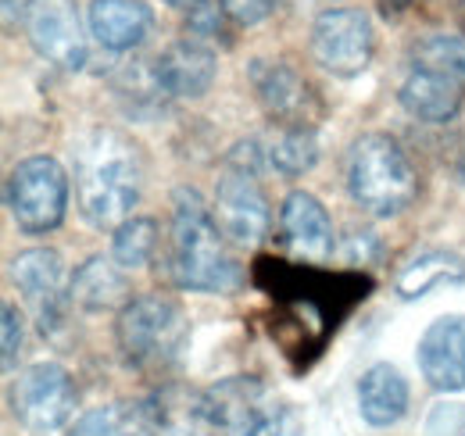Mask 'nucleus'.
<instances>
[{
	"instance_id": "nucleus-33",
	"label": "nucleus",
	"mask_w": 465,
	"mask_h": 436,
	"mask_svg": "<svg viewBox=\"0 0 465 436\" xmlns=\"http://www.w3.org/2000/svg\"><path fill=\"white\" fill-rule=\"evenodd\" d=\"M462 436H465V430H462Z\"/></svg>"
},
{
	"instance_id": "nucleus-12",
	"label": "nucleus",
	"mask_w": 465,
	"mask_h": 436,
	"mask_svg": "<svg viewBox=\"0 0 465 436\" xmlns=\"http://www.w3.org/2000/svg\"><path fill=\"white\" fill-rule=\"evenodd\" d=\"M262 397H265V386L254 376H230L201 390L197 415H201L204 436H240L265 415Z\"/></svg>"
},
{
	"instance_id": "nucleus-22",
	"label": "nucleus",
	"mask_w": 465,
	"mask_h": 436,
	"mask_svg": "<svg viewBox=\"0 0 465 436\" xmlns=\"http://www.w3.org/2000/svg\"><path fill=\"white\" fill-rule=\"evenodd\" d=\"M158 251V222L147 215L125 218L112 236V258L122 269H143Z\"/></svg>"
},
{
	"instance_id": "nucleus-8",
	"label": "nucleus",
	"mask_w": 465,
	"mask_h": 436,
	"mask_svg": "<svg viewBox=\"0 0 465 436\" xmlns=\"http://www.w3.org/2000/svg\"><path fill=\"white\" fill-rule=\"evenodd\" d=\"M25 33H29L33 51L44 61L58 64V68L75 72L90 57L75 0H29V7H25Z\"/></svg>"
},
{
	"instance_id": "nucleus-23",
	"label": "nucleus",
	"mask_w": 465,
	"mask_h": 436,
	"mask_svg": "<svg viewBox=\"0 0 465 436\" xmlns=\"http://www.w3.org/2000/svg\"><path fill=\"white\" fill-rule=\"evenodd\" d=\"M147 430L140 404H101L75 419L68 436H133Z\"/></svg>"
},
{
	"instance_id": "nucleus-21",
	"label": "nucleus",
	"mask_w": 465,
	"mask_h": 436,
	"mask_svg": "<svg viewBox=\"0 0 465 436\" xmlns=\"http://www.w3.org/2000/svg\"><path fill=\"white\" fill-rule=\"evenodd\" d=\"M265 158H269V164H272L280 175L297 179V175L312 172L315 162H319V136H315V129H312L308 122H301V125H283L280 136L272 140V147L265 151Z\"/></svg>"
},
{
	"instance_id": "nucleus-1",
	"label": "nucleus",
	"mask_w": 465,
	"mask_h": 436,
	"mask_svg": "<svg viewBox=\"0 0 465 436\" xmlns=\"http://www.w3.org/2000/svg\"><path fill=\"white\" fill-rule=\"evenodd\" d=\"M75 208L94 229H118L143 190V164L136 144L118 129H90L75 151Z\"/></svg>"
},
{
	"instance_id": "nucleus-2",
	"label": "nucleus",
	"mask_w": 465,
	"mask_h": 436,
	"mask_svg": "<svg viewBox=\"0 0 465 436\" xmlns=\"http://www.w3.org/2000/svg\"><path fill=\"white\" fill-rule=\"evenodd\" d=\"M169 272L179 290L193 293H232L240 286V265L226 251V236L197 190H179L173 201Z\"/></svg>"
},
{
	"instance_id": "nucleus-20",
	"label": "nucleus",
	"mask_w": 465,
	"mask_h": 436,
	"mask_svg": "<svg viewBox=\"0 0 465 436\" xmlns=\"http://www.w3.org/2000/svg\"><path fill=\"white\" fill-rule=\"evenodd\" d=\"M465 282V258L455 251H426L411 258L405 269L394 279V293L401 301H419L433 290L444 286H462Z\"/></svg>"
},
{
	"instance_id": "nucleus-27",
	"label": "nucleus",
	"mask_w": 465,
	"mask_h": 436,
	"mask_svg": "<svg viewBox=\"0 0 465 436\" xmlns=\"http://www.w3.org/2000/svg\"><path fill=\"white\" fill-rule=\"evenodd\" d=\"M219 4L236 25H258L280 7V0H219Z\"/></svg>"
},
{
	"instance_id": "nucleus-17",
	"label": "nucleus",
	"mask_w": 465,
	"mask_h": 436,
	"mask_svg": "<svg viewBox=\"0 0 465 436\" xmlns=\"http://www.w3.org/2000/svg\"><path fill=\"white\" fill-rule=\"evenodd\" d=\"M398 101L411 118H419L426 125H444L462 108V83H455L440 72H430L422 64H411V72L398 86Z\"/></svg>"
},
{
	"instance_id": "nucleus-5",
	"label": "nucleus",
	"mask_w": 465,
	"mask_h": 436,
	"mask_svg": "<svg viewBox=\"0 0 465 436\" xmlns=\"http://www.w3.org/2000/svg\"><path fill=\"white\" fill-rule=\"evenodd\" d=\"M7 212L25 236L54 233L68 212V172L51 154H33L7 175Z\"/></svg>"
},
{
	"instance_id": "nucleus-15",
	"label": "nucleus",
	"mask_w": 465,
	"mask_h": 436,
	"mask_svg": "<svg viewBox=\"0 0 465 436\" xmlns=\"http://www.w3.org/2000/svg\"><path fill=\"white\" fill-rule=\"evenodd\" d=\"M354 401H358V415H361L365 426L391 430L408 415L411 390H408V380L401 376L398 365L376 362L361 372V380L354 386Z\"/></svg>"
},
{
	"instance_id": "nucleus-32",
	"label": "nucleus",
	"mask_w": 465,
	"mask_h": 436,
	"mask_svg": "<svg viewBox=\"0 0 465 436\" xmlns=\"http://www.w3.org/2000/svg\"><path fill=\"white\" fill-rule=\"evenodd\" d=\"M133 436H154V433H151V426H147V430H140V433H133Z\"/></svg>"
},
{
	"instance_id": "nucleus-24",
	"label": "nucleus",
	"mask_w": 465,
	"mask_h": 436,
	"mask_svg": "<svg viewBox=\"0 0 465 436\" xmlns=\"http://www.w3.org/2000/svg\"><path fill=\"white\" fill-rule=\"evenodd\" d=\"M415 64L440 72L465 86V36H448V33H430L415 44Z\"/></svg>"
},
{
	"instance_id": "nucleus-3",
	"label": "nucleus",
	"mask_w": 465,
	"mask_h": 436,
	"mask_svg": "<svg viewBox=\"0 0 465 436\" xmlns=\"http://www.w3.org/2000/svg\"><path fill=\"white\" fill-rule=\"evenodd\" d=\"M351 201L372 218H394L419 193L415 164L391 133H361L348 154Z\"/></svg>"
},
{
	"instance_id": "nucleus-25",
	"label": "nucleus",
	"mask_w": 465,
	"mask_h": 436,
	"mask_svg": "<svg viewBox=\"0 0 465 436\" xmlns=\"http://www.w3.org/2000/svg\"><path fill=\"white\" fill-rule=\"evenodd\" d=\"M240 436H301V419L293 408H280V411H265L254 426H247Z\"/></svg>"
},
{
	"instance_id": "nucleus-13",
	"label": "nucleus",
	"mask_w": 465,
	"mask_h": 436,
	"mask_svg": "<svg viewBox=\"0 0 465 436\" xmlns=\"http://www.w3.org/2000/svg\"><path fill=\"white\" fill-rule=\"evenodd\" d=\"M419 372L440 393L465 390V315H440L422 329L419 347Z\"/></svg>"
},
{
	"instance_id": "nucleus-7",
	"label": "nucleus",
	"mask_w": 465,
	"mask_h": 436,
	"mask_svg": "<svg viewBox=\"0 0 465 436\" xmlns=\"http://www.w3.org/2000/svg\"><path fill=\"white\" fill-rule=\"evenodd\" d=\"M11 411L29 433H58L75 411V382L58 362H36L11 382Z\"/></svg>"
},
{
	"instance_id": "nucleus-19",
	"label": "nucleus",
	"mask_w": 465,
	"mask_h": 436,
	"mask_svg": "<svg viewBox=\"0 0 465 436\" xmlns=\"http://www.w3.org/2000/svg\"><path fill=\"white\" fill-rule=\"evenodd\" d=\"M254 97L265 108V114L272 122L283 125H301L304 118V104H308V83L297 75V68H291L287 61H258L254 72Z\"/></svg>"
},
{
	"instance_id": "nucleus-29",
	"label": "nucleus",
	"mask_w": 465,
	"mask_h": 436,
	"mask_svg": "<svg viewBox=\"0 0 465 436\" xmlns=\"http://www.w3.org/2000/svg\"><path fill=\"white\" fill-rule=\"evenodd\" d=\"M165 4H169V7H197L201 0H165Z\"/></svg>"
},
{
	"instance_id": "nucleus-26",
	"label": "nucleus",
	"mask_w": 465,
	"mask_h": 436,
	"mask_svg": "<svg viewBox=\"0 0 465 436\" xmlns=\"http://www.w3.org/2000/svg\"><path fill=\"white\" fill-rule=\"evenodd\" d=\"M465 430V404H433L430 419H426V436H462Z\"/></svg>"
},
{
	"instance_id": "nucleus-14",
	"label": "nucleus",
	"mask_w": 465,
	"mask_h": 436,
	"mask_svg": "<svg viewBox=\"0 0 465 436\" xmlns=\"http://www.w3.org/2000/svg\"><path fill=\"white\" fill-rule=\"evenodd\" d=\"M280 236L297 258L326 262L333 254V222L322 201L308 190H293L280 204Z\"/></svg>"
},
{
	"instance_id": "nucleus-11",
	"label": "nucleus",
	"mask_w": 465,
	"mask_h": 436,
	"mask_svg": "<svg viewBox=\"0 0 465 436\" xmlns=\"http://www.w3.org/2000/svg\"><path fill=\"white\" fill-rule=\"evenodd\" d=\"M219 75V54L193 36L173 40L158 61L151 64V79L154 90L165 97H179V101H197L215 86Z\"/></svg>"
},
{
	"instance_id": "nucleus-6",
	"label": "nucleus",
	"mask_w": 465,
	"mask_h": 436,
	"mask_svg": "<svg viewBox=\"0 0 465 436\" xmlns=\"http://www.w3.org/2000/svg\"><path fill=\"white\" fill-rule=\"evenodd\" d=\"M308 47L322 72L333 79H354L372 64L376 25L361 7H326L312 22Z\"/></svg>"
},
{
	"instance_id": "nucleus-16",
	"label": "nucleus",
	"mask_w": 465,
	"mask_h": 436,
	"mask_svg": "<svg viewBox=\"0 0 465 436\" xmlns=\"http://www.w3.org/2000/svg\"><path fill=\"white\" fill-rule=\"evenodd\" d=\"M86 25L104 51L125 54L147 40L154 15L143 0H94L86 7Z\"/></svg>"
},
{
	"instance_id": "nucleus-28",
	"label": "nucleus",
	"mask_w": 465,
	"mask_h": 436,
	"mask_svg": "<svg viewBox=\"0 0 465 436\" xmlns=\"http://www.w3.org/2000/svg\"><path fill=\"white\" fill-rule=\"evenodd\" d=\"M18 347H22V315L15 304H4V372L15 369Z\"/></svg>"
},
{
	"instance_id": "nucleus-9",
	"label": "nucleus",
	"mask_w": 465,
	"mask_h": 436,
	"mask_svg": "<svg viewBox=\"0 0 465 436\" xmlns=\"http://www.w3.org/2000/svg\"><path fill=\"white\" fill-rule=\"evenodd\" d=\"M212 215L219 222L223 236L230 243H243V247L269 236V225H272V212L258 186V175L236 172V168H226V175L219 179Z\"/></svg>"
},
{
	"instance_id": "nucleus-10",
	"label": "nucleus",
	"mask_w": 465,
	"mask_h": 436,
	"mask_svg": "<svg viewBox=\"0 0 465 436\" xmlns=\"http://www.w3.org/2000/svg\"><path fill=\"white\" fill-rule=\"evenodd\" d=\"M11 282L18 286V293L36 308V319L44 336L58 332L64 322V262L54 247H33L15 254L11 262Z\"/></svg>"
},
{
	"instance_id": "nucleus-4",
	"label": "nucleus",
	"mask_w": 465,
	"mask_h": 436,
	"mask_svg": "<svg viewBox=\"0 0 465 436\" xmlns=\"http://www.w3.org/2000/svg\"><path fill=\"white\" fill-rule=\"evenodd\" d=\"M115 343L133 372H165L190 343V319L183 304L165 293L133 297L115 319Z\"/></svg>"
},
{
	"instance_id": "nucleus-30",
	"label": "nucleus",
	"mask_w": 465,
	"mask_h": 436,
	"mask_svg": "<svg viewBox=\"0 0 465 436\" xmlns=\"http://www.w3.org/2000/svg\"><path fill=\"white\" fill-rule=\"evenodd\" d=\"M459 172H462V179H465V144H462V162H459Z\"/></svg>"
},
{
	"instance_id": "nucleus-31",
	"label": "nucleus",
	"mask_w": 465,
	"mask_h": 436,
	"mask_svg": "<svg viewBox=\"0 0 465 436\" xmlns=\"http://www.w3.org/2000/svg\"><path fill=\"white\" fill-rule=\"evenodd\" d=\"M459 15H462V29H465V0L459 4Z\"/></svg>"
},
{
	"instance_id": "nucleus-18",
	"label": "nucleus",
	"mask_w": 465,
	"mask_h": 436,
	"mask_svg": "<svg viewBox=\"0 0 465 436\" xmlns=\"http://www.w3.org/2000/svg\"><path fill=\"white\" fill-rule=\"evenodd\" d=\"M68 297L72 304H79L83 312H122L129 304V279H125V269L118 265L115 258H104V254H94L86 258L75 272H72V282H68Z\"/></svg>"
}]
</instances>
